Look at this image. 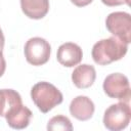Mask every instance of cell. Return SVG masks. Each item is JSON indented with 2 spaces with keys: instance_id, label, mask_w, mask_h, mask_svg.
I'll return each instance as SVG.
<instances>
[{
  "instance_id": "cell-11",
  "label": "cell",
  "mask_w": 131,
  "mask_h": 131,
  "mask_svg": "<svg viewBox=\"0 0 131 131\" xmlns=\"http://www.w3.org/2000/svg\"><path fill=\"white\" fill-rule=\"evenodd\" d=\"M20 8L29 18L41 19L49 11V0H20Z\"/></svg>"
},
{
  "instance_id": "cell-14",
  "label": "cell",
  "mask_w": 131,
  "mask_h": 131,
  "mask_svg": "<svg viewBox=\"0 0 131 131\" xmlns=\"http://www.w3.org/2000/svg\"><path fill=\"white\" fill-rule=\"evenodd\" d=\"M101 2L104 5L110 6V7L119 6V5H122V4H126V5L130 4V0H101Z\"/></svg>"
},
{
  "instance_id": "cell-2",
  "label": "cell",
  "mask_w": 131,
  "mask_h": 131,
  "mask_svg": "<svg viewBox=\"0 0 131 131\" xmlns=\"http://www.w3.org/2000/svg\"><path fill=\"white\" fill-rule=\"evenodd\" d=\"M31 98L43 114L48 113L63 100L62 93L51 83L39 82L31 89Z\"/></svg>"
},
{
  "instance_id": "cell-3",
  "label": "cell",
  "mask_w": 131,
  "mask_h": 131,
  "mask_svg": "<svg viewBox=\"0 0 131 131\" xmlns=\"http://www.w3.org/2000/svg\"><path fill=\"white\" fill-rule=\"evenodd\" d=\"M131 119V110L129 102L120 101L110 105L103 115V125L111 131H120L125 129Z\"/></svg>"
},
{
  "instance_id": "cell-9",
  "label": "cell",
  "mask_w": 131,
  "mask_h": 131,
  "mask_svg": "<svg viewBox=\"0 0 131 131\" xmlns=\"http://www.w3.org/2000/svg\"><path fill=\"white\" fill-rule=\"evenodd\" d=\"M32 116L33 114L31 110L21 103L9 111L5 115V119L10 128L20 130L29 126Z\"/></svg>"
},
{
  "instance_id": "cell-5",
  "label": "cell",
  "mask_w": 131,
  "mask_h": 131,
  "mask_svg": "<svg viewBox=\"0 0 131 131\" xmlns=\"http://www.w3.org/2000/svg\"><path fill=\"white\" fill-rule=\"evenodd\" d=\"M24 52L29 63L36 67L42 66L50 58L51 46L45 39L41 37H33L26 42Z\"/></svg>"
},
{
  "instance_id": "cell-6",
  "label": "cell",
  "mask_w": 131,
  "mask_h": 131,
  "mask_svg": "<svg viewBox=\"0 0 131 131\" xmlns=\"http://www.w3.org/2000/svg\"><path fill=\"white\" fill-rule=\"evenodd\" d=\"M105 27L113 35L127 44L131 42V15L128 12L116 11L106 16Z\"/></svg>"
},
{
  "instance_id": "cell-17",
  "label": "cell",
  "mask_w": 131,
  "mask_h": 131,
  "mask_svg": "<svg viewBox=\"0 0 131 131\" xmlns=\"http://www.w3.org/2000/svg\"><path fill=\"white\" fill-rule=\"evenodd\" d=\"M4 42H5V38H4V35H3V32L0 28V51L3 50V47H4Z\"/></svg>"
},
{
  "instance_id": "cell-8",
  "label": "cell",
  "mask_w": 131,
  "mask_h": 131,
  "mask_svg": "<svg viewBox=\"0 0 131 131\" xmlns=\"http://www.w3.org/2000/svg\"><path fill=\"white\" fill-rule=\"evenodd\" d=\"M95 111L93 101L84 95L75 97L70 104L71 115L79 121H87L92 118Z\"/></svg>"
},
{
  "instance_id": "cell-15",
  "label": "cell",
  "mask_w": 131,
  "mask_h": 131,
  "mask_svg": "<svg viewBox=\"0 0 131 131\" xmlns=\"http://www.w3.org/2000/svg\"><path fill=\"white\" fill-rule=\"evenodd\" d=\"M93 0H71V2L78 6V7H84V6H87L88 4H90Z\"/></svg>"
},
{
  "instance_id": "cell-10",
  "label": "cell",
  "mask_w": 131,
  "mask_h": 131,
  "mask_svg": "<svg viewBox=\"0 0 131 131\" xmlns=\"http://www.w3.org/2000/svg\"><path fill=\"white\" fill-rule=\"evenodd\" d=\"M96 78V72L91 64H80L75 68L72 73V81L79 89H86L93 85Z\"/></svg>"
},
{
  "instance_id": "cell-4",
  "label": "cell",
  "mask_w": 131,
  "mask_h": 131,
  "mask_svg": "<svg viewBox=\"0 0 131 131\" xmlns=\"http://www.w3.org/2000/svg\"><path fill=\"white\" fill-rule=\"evenodd\" d=\"M103 91L111 97L116 98L124 102H129L131 97L130 85L128 78L121 73H114L108 76L103 81Z\"/></svg>"
},
{
  "instance_id": "cell-16",
  "label": "cell",
  "mask_w": 131,
  "mask_h": 131,
  "mask_svg": "<svg viewBox=\"0 0 131 131\" xmlns=\"http://www.w3.org/2000/svg\"><path fill=\"white\" fill-rule=\"evenodd\" d=\"M5 70H6V61H5V58L3 56L2 51H0V77L3 76Z\"/></svg>"
},
{
  "instance_id": "cell-1",
  "label": "cell",
  "mask_w": 131,
  "mask_h": 131,
  "mask_svg": "<svg viewBox=\"0 0 131 131\" xmlns=\"http://www.w3.org/2000/svg\"><path fill=\"white\" fill-rule=\"evenodd\" d=\"M128 50V44L116 36L101 39L96 42L91 51L92 58L99 66H106L120 60L125 56Z\"/></svg>"
},
{
  "instance_id": "cell-13",
  "label": "cell",
  "mask_w": 131,
  "mask_h": 131,
  "mask_svg": "<svg viewBox=\"0 0 131 131\" xmlns=\"http://www.w3.org/2000/svg\"><path fill=\"white\" fill-rule=\"evenodd\" d=\"M47 130L50 131H72L73 130V125L70 121V119L66 116L58 115L53 118H51L48 121L47 124Z\"/></svg>"
},
{
  "instance_id": "cell-7",
  "label": "cell",
  "mask_w": 131,
  "mask_h": 131,
  "mask_svg": "<svg viewBox=\"0 0 131 131\" xmlns=\"http://www.w3.org/2000/svg\"><path fill=\"white\" fill-rule=\"evenodd\" d=\"M56 58L61 66L72 68L81 62L83 58V51L78 44L73 42H67L58 47Z\"/></svg>"
},
{
  "instance_id": "cell-12",
  "label": "cell",
  "mask_w": 131,
  "mask_h": 131,
  "mask_svg": "<svg viewBox=\"0 0 131 131\" xmlns=\"http://www.w3.org/2000/svg\"><path fill=\"white\" fill-rule=\"evenodd\" d=\"M21 103L18 92L13 89H0V117H5L9 111Z\"/></svg>"
}]
</instances>
